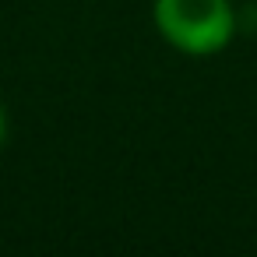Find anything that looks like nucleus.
Here are the masks:
<instances>
[{
  "label": "nucleus",
  "mask_w": 257,
  "mask_h": 257,
  "mask_svg": "<svg viewBox=\"0 0 257 257\" xmlns=\"http://www.w3.org/2000/svg\"><path fill=\"white\" fill-rule=\"evenodd\" d=\"M155 25L183 53H215L232 36L229 0H159Z\"/></svg>",
  "instance_id": "obj_1"
},
{
  "label": "nucleus",
  "mask_w": 257,
  "mask_h": 257,
  "mask_svg": "<svg viewBox=\"0 0 257 257\" xmlns=\"http://www.w3.org/2000/svg\"><path fill=\"white\" fill-rule=\"evenodd\" d=\"M0 138H4V116H0Z\"/></svg>",
  "instance_id": "obj_2"
}]
</instances>
